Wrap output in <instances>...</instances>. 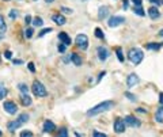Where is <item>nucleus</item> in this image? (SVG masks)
Instances as JSON below:
<instances>
[{
    "instance_id": "f8f14e48",
    "label": "nucleus",
    "mask_w": 163,
    "mask_h": 137,
    "mask_svg": "<svg viewBox=\"0 0 163 137\" xmlns=\"http://www.w3.org/2000/svg\"><path fill=\"white\" fill-rule=\"evenodd\" d=\"M52 19H53V22H54V23H57V25H60V26L65 25V22H67L65 17H64V15H61V14H56V15H53V17H52Z\"/></svg>"
},
{
    "instance_id": "2eb2a0df",
    "label": "nucleus",
    "mask_w": 163,
    "mask_h": 137,
    "mask_svg": "<svg viewBox=\"0 0 163 137\" xmlns=\"http://www.w3.org/2000/svg\"><path fill=\"white\" fill-rule=\"evenodd\" d=\"M148 15L151 19H156V18L160 17V12L158 10V7H149L148 8Z\"/></svg>"
},
{
    "instance_id": "a878e982",
    "label": "nucleus",
    "mask_w": 163,
    "mask_h": 137,
    "mask_svg": "<svg viewBox=\"0 0 163 137\" xmlns=\"http://www.w3.org/2000/svg\"><path fill=\"white\" fill-rule=\"evenodd\" d=\"M116 53H117V57H118V60L122 63V61H124V56H122V49H121V48H117V49H116Z\"/></svg>"
},
{
    "instance_id": "72a5a7b5",
    "label": "nucleus",
    "mask_w": 163,
    "mask_h": 137,
    "mask_svg": "<svg viewBox=\"0 0 163 137\" xmlns=\"http://www.w3.org/2000/svg\"><path fill=\"white\" fill-rule=\"evenodd\" d=\"M125 96H128V98H129L132 102H135L136 99H137V98H136V95H133V94H130V92H125Z\"/></svg>"
},
{
    "instance_id": "393cba45",
    "label": "nucleus",
    "mask_w": 163,
    "mask_h": 137,
    "mask_svg": "<svg viewBox=\"0 0 163 137\" xmlns=\"http://www.w3.org/2000/svg\"><path fill=\"white\" fill-rule=\"evenodd\" d=\"M18 120L21 121L22 123L27 122V121H29V114H26V113H23V114H21V115H19V118H18Z\"/></svg>"
},
{
    "instance_id": "c85d7f7f",
    "label": "nucleus",
    "mask_w": 163,
    "mask_h": 137,
    "mask_svg": "<svg viewBox=\"0 0 163 137\" xmlns=\"http://www.w3.org/2000/svg\"><path fill=\"white\" fill-rule=\"evenodd\" d=\"M59 137H68V130H67V129H65V128H61V129H60Z\"/></svg>"
},
{
    "instance_id": "b1692460",
    "label": "nucleus",
    "mask_w": 163,
    "mask_h": 137,
    "mask_svg": "<svg viewBox=\"0 0 163 137\" xmlns=\"http://www.w3.org/2000/svg\"><path fill=\"white\" fill-rule=\"evenodd\" d=\"M133 11H135V14L140 15V17H144V15H145V12H144V10L141 8V6L140 7H135V8H133Z\"/></svg>"
},
{
    "instance_id": "20e7f679",
    "label": "nucleus",
    "mask_w": 163,
    "mask_h": 137,
    "mask_svg": "<svg viewBox=\"0 0 163 137\" xmlns=\"http://www.w3.org/2000/svg\"><path fill=\"white\" fill-rule=\"evenodd\" d=\"M75 44L78 48H80L82 50L87 49V46H88V38H87L86 34H79V36H76L75 38Z\"/></svg>"
},
{
    "instance_id": "bb28decb",
    "label": "nucleus",
    "mask_w": 163,
    "mask_h": 137,
    "mask_svg": "<svg viewBox=\"0 0 163 137\" xmlns=\"http://www.w3.org/2000/svg\"><path fill=\"white\" fill-rule=\"evenodd\" d=\"M5 29H7V26H5L4 18H3V15H0V30H2V31H4Z\"/></svg>"
},
{
    "instance_id": "7c9ffc66",
    "label": "nucleus",
    "mask_w": 163,
    "mask_h": 137,
    "mask_svg": "<svg viewBox=\"0 0 163 137\" xmlns=\"http://www.w3.org/2000/svg\"><path fill=\"white\" fill-rule=\"evenodd\" d=\"M33 33H34V30H33V29H27V30L24 31V37H26V38H31Z\"/></svg>"
},
{
    "instance_id": "39448f33",
    "label": "nucleus",
    "mask_w": 163,
    "mask_h": 137,
    "mask_svg": "<svg viewBox=\"0 0 163 137\" xmlns=\"http://www.w3.org/2000/svg\"><path fill=\"white\" fill-rule=\"evenodd\" d=\"M3 109H4L5 113H8V114H11V115L16 114V111H18V106H16L12 101H5L4 103H3Z\"/></svg>"
},
{
    "instance_id": "412c9836",
    "label": "nucleus",
    "mask_w": 163,
    "mask_h": 137,
    "mask_svg": "<svg viewBox=\"0 0 163 137\" xmlns=\"http://www.w3.org/2000/svg\"><path fill=\"white\" fill-rule=\"evenodd\" d=\"M160 46H162L160 44H155V42H152V44H145L147 49H152V50H159Z\"/></svg>"
},
{
    "instance_id": "4be33fe9",
    "label": "nucleus",
    "mask_w": 163,
    "mask_h": 137,
    "mask_svg": "<svg viewBox=\"0 0 163 137\" xmlns=\"http://www.w3.org/2000/svg\"><path fill=\"white\" fill-rule=\"evenodd\" d=\"M7 94H8L7 88L3 87V86H0V101H2V99H4L5 96H7Z\"/></svg>"
},
{
    "instance_id": "f704fd0d",
    "label": "nucleus",
    "mask_w": 163,
    "mask_h": 137,
    "mask_svg": "<svg viewBox=\"0 0 163 137\" xmlns=\"http://www.w3.org/2000/svg\"><path fill=\"white\" fill-rule=\"evenodd\" d=\"M61 10L62 12H64V14H72V8H67V7H61Z\"/></svg>"
},
{
    "instance_id": "f03ea898",
    "label": "nucleus",
    "mask_w": 163,
    "mask_h": 137,
    "mask_svg": "<svg viewBox=\"0 0 163 137\" xmlns=\"http://www.w3.org/2000/svg\"><path fill=\"white\" fill-rule=\"evenodd\" d=\"M128 57H129L130 63L135 64V65H137V64H140L141 61H143L144 54H143V52H141L140 49H137V48H132V49L129 50V53H128Z\"/></svg>"
},
{
    "instance_id": "2f4dec72",
    "label": "nucleus",
    "mask_w": 163,
    "mask_h": 137,
    "mask_svg": "<svg viewBox=\"0 0 163 137\" xmlns=\"http://www.w3.org/2000/svg\"><path fill=\"white\" fill-rule=\"evenodd\" d=\"M50 31H52V29H50V27H49V29H43V30H42V31H41V33H40V34H38V37H43V36H45V34L50 33Z\"/></svg>"
},
{
    "instance_id": "ddd939ff",
    "label": "nucleus",
    "mask_w": 163,
    "mask_h": 137,
    "mask_svg": "<svg viewBox=\"0 0 163 137\" xmlns=\"http://www.w3.org/2000/svg\"><path fill=\"white\" fill-rule=\"evenodd\" d=\"M126 83H128V87H133L135 84H137L139 83V76L136 73H130L129 76H128Z\"/></svg>"
},
{
    "instance_id": "aec40b11",
    "label": "nucleus",
    "mask_w": 163,
    "mask_h": 137,
    "mask_svg": "<svg viewBox=\"0 0 163 137\" xmlns=\"http://www.w3.org/2000/svg\"><path fill=\"white\" fill-rule=\"evenodd\" d=\"M31 23L35 26V27H41V26L43 25V20H42V18H40V17H35L34 19H31Z\"/></svg>"
},
{
    "instance_id": "0eeeda50",
    "label": "nucleus",
    "mask_w": 163,
    "mask_h": 137,
    "mask_svg": "<svg viewBox=\"0 0 163 137\" xmlns=\"http://www.w3.org/2000/svg\"><path fill=\"white\" fill-rule=\"evenodd\" d=\"M113 128H114V132H117V133H122V132L125 130V123H124V121L122 120H116L114 121V125H113Z\"/></svg>"
},
{
    "instance_id": "7ed1b4c3",
    "label": "nucleus",
    "mask_w": 163,
    "mask_h": 137,
    "mask_svg": "<svg viewBox=\"0 0 163 137\" xmlns=\"http://www.w3.org/2000/svg\"><path fill=\"white\" fill-rule=\"evenodd\" d=\"M33 94H34L35 96H38V98H42V96H46L48 95V91H46V88L43 87V84L41 82H38V80H35L34 83H33Z\"/></svg>"
},
{
    "instance_id": "603ef678",
    "label": "nucleus",
    "mask_w": 163,
    "mask_h": 137,
    "mask_svg": "<svg viewBox=\"0 0 163 137\" xmlns=\"http://www.w3.org/2000/svg\"><path fill=\"white\" fill-rule=\"evenodd\" d=\"M4 2H10V0H4Z\"/></svg>"
},
{
    "instance_id": "a18cd8bd",
    "label": "nucleus",
    "mask_w": 163,
    "mask_h": 137,
    "mask_svg": "<svg viewBox=\"0 0 163 137\" xmlns=\"http://www.w3.org/2000/svg\"><path fill=\"white\" fill-rule=\"evenodd\" d=\"M159 102H160V104H163V92L159 95Z\"/></svg>"
},
{
    "instance_id": "1a4fd4ad",
    "label": "nucleus",
    "mask_w": 163,
    "mask_h": 137,
    "mask_svg": "<svg viewBox=\"0 0 163 137\" xmlns=\"http://www.w3.org/2000/svg\"><path fill=\"white\" fill-rule=\"evenodd\" d=\"M124 123H125V125L133 126V128H135V126H140V122H139V121L136 120V118L133 117V115H126V117H125Z\"/></svg>"
},
{
    "instance_id": "3c124183",
    "label": "nucleus",
    "mask_w": 163,
    "mask_h": 137,
    "mask_svg": "<svg viewBox=\"0 0 163 137\" xmlns=\"http://www.w3.org/2000/svg\"><path fill=\"white\" fill-rule=\"evenodd\" d=\"M160 3H162V4H163V0H160Z\"/></svg>"
},
{
    "instance_id": "de8ad7c7",
    "label": "nucleus",
    "mask_w": 163,
    "mask_h": 137,
    "mask_svg": "<svg viewBox=\"0 0 163 137\" xmlns=\"http://www.w3.org/2000/svg\"><path fill=\"white\" fill-rule=\"evenodd\" d=\"M159 36H160V37H163V29H162V30L159 31Z\"/></svg>"
},
{
    "instance_id": "c03bdc74",
    "label": "nucleus",
    "mask_w": 163,
    "mask_h": 137,
    "mask_svg": "<svg viewBox=\"0 0 163 137\" xmlns=\"http://www.w3.org/2000/svg\"><path fill=\"white\" fill-rule=\"evenodd\" d=\"M149 2H151V3H154V4H158V6L160 4V0H149Z\"/></svg>"
},
{
    "instance_id": "f257e3e1",
    "label": "nucleus",
    "mask_w": 163,
    "mask_h": 137,
    "mask_svg": "<svg viewBox=\"0 0 163 137\" xmlns=\"http://www.w3.org/2000/svg\"><path fill=\"white\" fill-rule=\"evenodd\" d=\"M113 107H114V102H111V101H105V102H102V103L97 104L95 107H92V109H90L88 111H87V115H88V117H91V115L101 114V113L107 111V110L113 109Z\"/></svg>"
},
{
    "instance_id": "dca6fc26",
    "label": "nucleus",
    "mask_w": 163,
    "mask_h": 137,
    "mask_svg": "<svg viewBox=\"0 0 163 137\" xmlns=\"http://www.w3.org/2000/svg\"><path fill=\"white\" fill-rule=\"evenodd\" d=\"M107 15H109V7L107 6L101 7L99 11H98V18H99V19H105Z\"/></svg>"
},
{
    "instance_id": "4468645a",
    "label": "nucleus",
    "mask_w": 163,
    "mask_h": 137,
    "mask_svg": "<svg viewBox=\"0 0 163 137\" xmlns=\"http://www.w3.org/2000/svg\"><path fill=\"white\" fill-rule=\"evenodd\" d=\"M56 129V125H54L52 121H45L43 122V132H46V133H52V132Z\"/></svg>"
},
{
    "instance_id": "c756f323",
    "label": "nucleus",
    "mask_w": 163,
    "mask_h": 137,
    "mask_svg": "<svg viewBox=\"0 0 163 137\" xmlns=\"http://www.w3.org/2000/svg\"><path fill=\"white\" fill-rule=\"evenodd\" d=\"M21 137H34V134H33L30 130H23L21 133Z\"/></svg>"
},
{
    "instance_id": "a211bd4d",
    "label": "nucleus",
    "mask_w": 163,
    "mask_h": 137,
    "mask_svg": "<svg viewBox=\"0 0 163 137\" xmlns=\"http://www.w3.org/2000/svg\"><path fill=\"white\" fill-rule=\"evenodd\" d=\"M21 102H22V104L23 106H30L31 104V98L29 96V94H23V95L21 96Z\"/></svg>"
},
{
    "instance_id": "6e6552de",
    "label": "nucleus",
    "mask_w": 163,
    "mask_h": 137,
    "mask_svg": "<svg viewBox=\"0 0 163 137\" xmlns=\"http://www.w3.org/2000/svg\"><path fill=\"white\" fill-rule=\"evenodd\" d=\"M107 57H109V50L103 46L98 48V58L101 61H105V60H107Z\"/></svg>"
},
{
    "instance_id": "09e8293b",
    "label": "nucleus",
    "mask_w": 163,
    "mask_h": 137,
    "mask_svg": "<svg viewBox=\"0 0 163 137\" xmlns=\"http://www.w3.org/2000/svg\"><path fill=\"white\" fill-rule=\"evenodd\" d=\"M45 2H46V3H53L54 0H45Z\"/></svg>"
},
{
    "instance_id": "6ab92c4d",
    "label": "nucleus",
    "mask_w": 163,
    "mask_h": 137,
    "mask_svg": "<svg viewBox=\"0 0 163 137\" xmlns=\"http://www.w3.org/2000/svg\"><path fill=\"white\" fill-rule=\"evenodd\" d=\"M155 120H156V122H163V106L159 107V109L156 110V114H155Z\"/></svg>"
},
{
    "instance_id": "58836bf2",
    "label": "nucleus",
    "mask_w": 163,
    "mask_h": 137,
    "mask_svg": "<svg viewBox=\"0 0 163 137\" xmlns=\"http://www.w3.org/2000/svg\"><path fill=\"white\" fill-rule=\"evenodd\" d=\"M4 57L5 58H11V57H12V53H11L10 50H5V52H4Z\"/></svg>"
},
{
    "instance_id": "423d86ee",
    "label": "nucleus",
    "mask_w": 163,
    "mask_h": 137,
    "mask_svg": "<svg viewBox=\"0 0 163 137\" xmlns=\"http://www.w3.org/2000/svg\"><path fill=\"white\" fill-rule=\"evenodd\" d=\"M124 22H125V18H124V17H118V15H114V17H111L110 19H109L107 25H109V27H117V26L122 25Z\"/></svg>"
},
{
    "instance_id": "e433bc0d",
    "label": "nucleus",
    "mask_w": 163,
    "mask_h": 137,
    "mask_svg": "<svg viewBox=\"0 0 163 137\" xmlns=\"http://www.w3.org/2000/svg\"><path fill=\"white\" fill-rule=\"evenodd\" d=\"M132 3L135 4V7H140L141 3H143V0H132Z\"/></svg>"
},
{
    "instance_id": "5701e85b",
    "label": "nucleus",
    "mask_w": 163,
    "mask_h": 137,
    "mask_svg": "<svg viewBox=\"0 0 163 137\" xmlns=\"http://www.w3.org/2000/svg\"><path fill=\"white\" fill-rule=\"evenodd\" d=\"M18 88L22 91V94H27V92H29V87H27V84H24V83H21V84L18 86Z\"/></svg>"
},
{
    "instance_id": "79ce46f5",
    "label": "nucleus",
    "mask_w": 163,
    "mask_h": 137,
    "mask_svg": "<svg viewBox=\"0 0 163 137\" xmlns=\"http://www.w3.org/2000/svg\"><path fill=\"white\" fill-rule=\"evenodd\" d=\"M27 65H29V69H30V71H31V72H35V67H34V64H33V63H29Z\"/></svg>"
},
{
    "instance_id": "c9c22d12",
    "label": "nucleus",
    "mask_w": 163,
    "mask_h": 137,
    "mask_svg": "<svg viewBox=\"0 0 163 137\" xmlns=\"http://www.w3.org/2000/svg\"><path fill=\"white\" fill-rule=\"evenodd\" d=\"M94 137H107V136H106L105 133H101V132H97V130H95V132H94Z\"/></svg>"
},
{
    "instance_id": "37998d69",
    "label": "nucleus",
    "mask_w": 163,
    "mask_h": 137,
    "mask_svg": "<svg viewBox=\"0 0 163 137\" xmlns=\"http://www.w3.org/2000/svg\"><path fill=\"white\" fill-rule=\"evenodd\" d=\"M105 75H106V72H105V71H103V72H101V73H99V77H98V82H99V80L102 79L103 76H105Z\"/></svg>"
},
{
    "instance_id": "ea45409f",
    "label": "nucleus",
    "mask_w": 163,
    "mask_h": 137,
    "mask_svg": "<svg viewBox=\"0 0 163 137\" xmlns=\"http://www.w3.org/2000/svg\"><path fill=\"white\" fill-rule=\"evenodd\" d=\"M122 7H124V10H126L129 7V0H124L122 2Z\"/></svg>"
},
{
    "instance_id": "8fccbe9b",
    "label": "nucleus",
    "mask_w": 163,
    "mask_h": 137,
    "mask_svg": "<svg viewBox=\"0 0 163 137\" xmlns=\"http://www.w3.org/2000/svg\"><path fill=\"white\" fill-rule=\"evenodd\" d=\"M0 137H2V130H0Z\"/></svg>"
},
{
    "instance_id": "a19ab883",
    "label": "nucleus",
    "mask_w": 163,
    "mask_h": 137,
    "mask_svg": "<svg viewBox=\"0 0 163 137\" xmlns=\"http://www.w3.org/2000/svg\"><path fill=\"white\" fill-rule=\"evenodd\" d=\"M65 48H67V46H65V45H62V44L59 45V52L60 53H64L65 52Z\"/></svg>"
},
{
    "instance_id": "9b49d317",
    "label": "nucleus",
    "mask_w": 163,
    "mask_h": 137,
    "mask_svg": "<svg viewBox=\"0 0 163 137\" xmlns=\"http://www.w3.org/2000/svg\"><path fill=\"white\" fill-rule=\"evenodd\" d=\"M21 125H22V122L19 120H14V121H10V122L7 123V128L10 132H15Z\"/></svg>"
},
{
    "instance_id": "4c0bfd02",
    "label": "nucleus",
    "mask_w": 163,
    "mask_h": 137,
    "mask_svg": "<svg viewBox=\"0 0 163 137\" xmlns=\"http://www.w3.org/2000/svg\"><path fill=\"white\" fill-rule=\"evenodd\" d=\"M31 19L33 18L30 17V15H26V18H24V23H26V25H30V23H31Z\"/></svg>"
},
{
    "instance_id": "cd10ccee",
    "label": "nucleus",
    "mask_w": 163,
    "mask_h": 137,
    "mask_svg": "<svg viewBox=\"0 0 163 137\" xmlns=\"http://www.w3.org/2000/svg\"><path fill=\"white\" fill-rule=\"evenodd\" d=\"M95 36H97L98 38H103V37H105V34H103V31L101 30L99 27H97V29H95Z\"/></svg>"
},
{
    "instance_id": "49530a36",
    "label": "nucleus",
    "mask_w": 163,
    "mask_h": 137,
    "mask_svg": "<svg viewBox=\"0 0 163 137\" xmlns=\"http://www.w3.org/2000/svg\"><path fill=\"white\" fill-rule=\"evenodd\" d=\"M22 63H23L22 60H14V64H15V65H16V64H22Z\"/></svg>"
},
{
    "instance_id": "f3484780",
    "label": "nucleus",
    "mask_w": 163,
    "mask_h": 137,
    "mask_svg": "<svg viewBox=\"0 0 163 137\" xmlns=\"http://www.w3.org/2000/svg\"><path fill=\"white\" fill-rule=\"evenodd\" d=\"M71 60L73 61L76 67H80L82 65V57L78 54V53H71Z\"/></svg>"
},
{
    "instance_id": "473e14b6",
    "label": "nucleus",
    "mask_w": 163,
    "mask_h": 137,
    "mask_svg": "<svg viewBox=\"0 0 163 137\" xmlns=\"http://www.w3.org/2000/svg\"><path fill=\"white\" fill-rule=\"evenodd\" d=\"M10 18H12V19L18 18V11H16V10H11L10 11Z\"/></svg>"
},
{
    "instance_id": "9d476101",
    "label": "nucleus",
    "mask_w": 163,
    "mask_h": 137,
    "mask_svg": "<svg viewBox=\"0 0 163 137\" xmlns=\"http://www.w3.org/2000/svg\"><path fill=\"white\" fill-rule=\"evenodd\" d=\"M59 39L61 41L62 45H65V46H68V45L72 44V39L68 37L67 33H60V34H59Z\"/></svg>"
}]
</instances>
